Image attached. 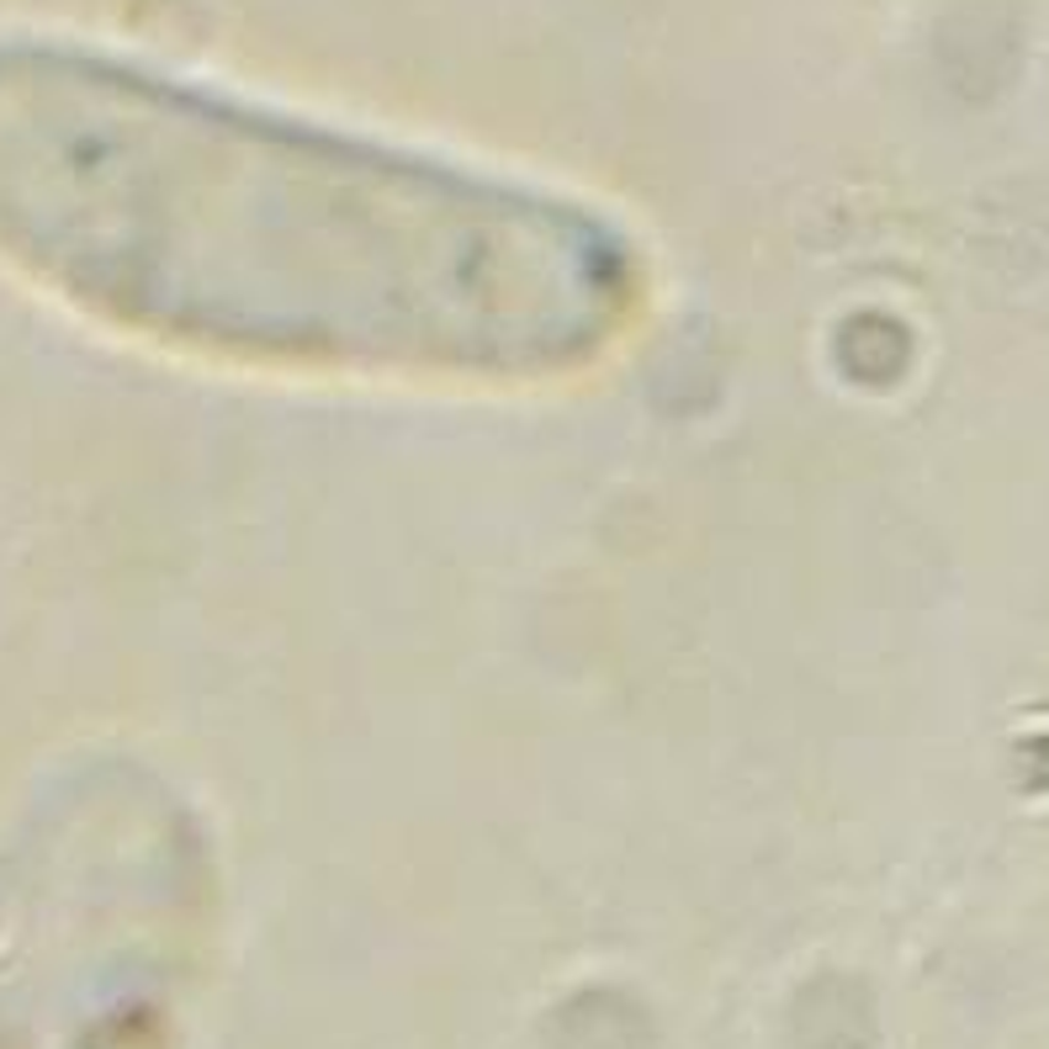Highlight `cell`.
Returning a JSON list of instances; mask_svg holds the SVG:
<instances>
[{
    "mask_svg": "<svg viewBox=\"0 0 1049 1049\" xmlns=\"http://www.w3.org/2000/svg\"><path fill=\"white\" fill-rule=\"evenodd\" d=\"M0 266L160 355L408 387L589 377L652 308L572 191L69 43H0Z\"/></svg>",
    "mask_w": 1049,
    "mask_h": 1049,
    "instance_id": "1",
    "label": "cell"
}]
</instances>
